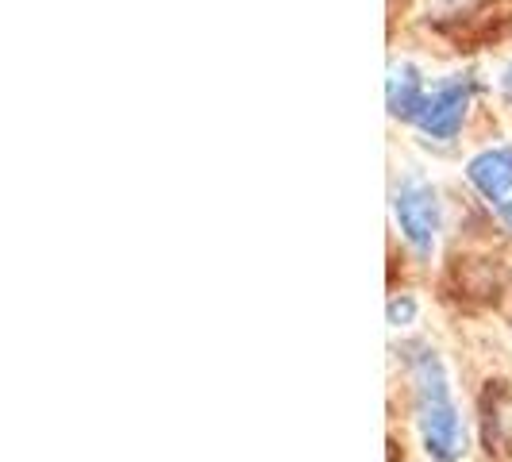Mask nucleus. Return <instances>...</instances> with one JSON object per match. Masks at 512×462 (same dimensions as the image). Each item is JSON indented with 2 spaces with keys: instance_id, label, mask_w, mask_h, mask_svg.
Here are the masks:
<instances>
[{
  "instance_id": "obj_1",
  "label": "nucleus",
  "mask_w": 512,
  "mask_h": 462,
  "mask_svg": "<svg viewBox=\"0 0 512 462\" xmlns=\"http://www.w3.org/2000/svg\"><path fill=\"white\" fill-rule=\"evenodd\" d=\"M405 366H409L412 382V420H416V436L424 443V455L432 462H462L470 436H466V420H462L447 366L436 355V347L409 343Z\"/></svg>"
},
{
  "instance_id": "obj_2",
  "label": "nucleus",
  "mask_w": 512,
  "mask_h": 462,
  "mask_svg": "<svg viewBox=\"0 0 512 462\" xmlns=\"http://www.w3.org/2000/svg\"><path fill=\"white\" fill-rule=\"evenodd\" d=\"M393 220L401 239L409 243V251L420 262H428L439 243V228H443V208H439V193L432 181L420 174H405L393 189Z\"/></svg>"
},
{
  "instance_id": "obj_3",
  "label": "nucleus",
  "mask_w": 512,
  "mask_h": 462,
  "mask_svg": "<svg viewBox=\"0 0 512 462\" xmlns=\"http://www.w3.org/2000/svg\"><path fill=\"white\" fill-rule=\"evenodd\" d=\"M470 97H474V81L466 74L443 77L439 85L428 89L424 108H420V116H416L412 124L420 128L424 139H432V143H451L462 131V124H466Z\"/></svg>"
},
{
  "instance_id": "obj_4",
  "label": "nucleus",
  "mask_w": 512,
  "mask_h": 462,
  "mask_svg": "<svg viewBox=\"0 0 512 462\" xmlns=\"http://www.w3.org/2000/svg\"><path fill=\"white\" fill-rule=\"evenodd\" d=\"M466 181L482 193V201L497 208L512 197V143H497L466 162Z\"/></svg>"
},
{
  "instance_id": "obj_5",
  "label": "nucleus",
  "mask_w": 512,
  "mask_h": 462,
  "mask_svg": "<svg viewBox=\"0 0 512 462\" xmlns=\"http://www.w3.org/2000/svg\"><path fill=\"white\" fill-rule=\"evenodd\" d=\"M424 77L412 62H393L389 66V77H385V104H389V116L393 120H416L420 108H424Z\"/></svg>"
},
{
  "instance_id": "obj_6",
  "label": "nucleus",
  "mask_w": 512,
  "mask_h": 462,
  "mask_svg": "<svg viewBox=\"0 0 512 462\" xmlns=\"http://www.w3.org/2000/svg\"><path fill=\"white\" fill-rule=\"evenodd\" d=\"M416 297H409V293H401V297H393V301H389V308H385V312H389V328H409L412 320H416Z\"/></svg>"
},
{
  "instance_id": "obj_7",
  "label": "nucleus",
  "mask_w": 512,
  "mask_h": 462,
  "mask_svg": "<svg viewBox=\"0 0 512 462\" xmlns=\"http://www.w3.org/2000/svg\"><path fill=\"white\" fill-rule=\"evenodd\" d=\"M493 212H497V220H501V224L512 231V197H509V201H501V205L493 208Z\"/></svg>"
},
{
  "instance_id": "obj_8",
  "label": "nucleus",
  "mask_w": 512,
  "mask_h": 462,
  "mask_svg": "<svg viewBox=\"0 0 512 462\" xmlns=\"http://www.w3.org/2000/svg\"><path fill=\"white\" fill-rule=\"evenodd\" d=\"M501 97H505V101H512V62L501 70Z\"/></svg>"
},
{
  "instance_id": "obj_9",
  "label": "nucleus",
  "mask_w": 512,
  "mask_h": 462,
  "mask_svg": "<svg viewBox=\"0 0 512 462\" xmlns=\"http://www.w3.org/2000/svg\"><path fill=\"white\" fill-rule=\"evenodd\" d=\"M459 4H470V0H451V8H459Z\"/></svg>"
}]
</instances>
